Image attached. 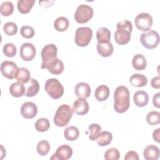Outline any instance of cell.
Wrapping results in <instances>:
<instances>
[{
    "instance_id": "1",
    "label": "cell",
    "mask_w": 160,
    "mask_h": 160,
    "mask_svg": "<svg viewBox=\"0 0 160 160\" xmlns=\"http://www.w3.org/2000/svg\"><path fill=\"white\" fill-rule=\"evenodd\" d=\"M114 109L118 113L126 112L130 105V92L128 88L119 86L114 92Z\"/></svg>"
},
{
    "instance_id": "2",
    "label": "cell",
    "mask_w": 160,
    "mask_h": 160,
    "mask_svg": "<svg viewBox=\"0 0 160 160\" xmlns=\"http://www.w3.org/2000/svg\"><path fill=\"white\" fill-rule=\"evenodd\" d=\"M116 31L114 32V40L119 45L127 44L131 39V33L132 26L131 21L124 19L119 21L116 25Z\"/></svg>"
},
{
    "instance_id": "3",
    "label": "cell",
    "mask_w": 160,
    "mask_h": 160,
    "mask_svg": "<svg viewBox=\"0 0 160 160\" xmlns=\"http://www.w3.org/2000/svg\"><path fill=\"white\" fill-rule=\"evenodd\" d=\"M72 114L73 110L68 104H61L58 108L54 116V123L58 127H64L69 123Z\"/></svg>"
},
{
    "instance_id": "4",
    "label": "cell",
    "mask_w": 160,
    "mask_h": 160,
    "mask_svg": "<svg viewBox=\"0 0 160 160\" xmlns=\"http://www.w3.org/2000/svg\"><path fill=\"white\" fill-rule=\"evenodd\" d=\"M46 92L49 96L54 99L62 97L64 89L61 83L56 78H50L46 81L44 85Z\"/></svg>"
},
{
    "instance_id": "5",
    "label": "cell",
    "mask_w": 160,
    "mask_h": 160,
    "mask_svg": "<svg viewBox=\"0 0 160 160\" xmlns=\"http://www.w3.org/2000/svg\"><path fill=\"white\" fill-rule=\"evenodd\" d=\"M58 48L54 44H49L42 49L41 56L42 58L41 69H46L47 66L57 59Z\"/></svg>"
},
{
    "instance_id": "6",
    "label": "cell",
    "mask_w": 160,
    "mask_h": 160,
    "mask_svg": "<svg viewBox=\"0 0 160 160\" xmlns=\"http://www.w3.org/2000/svg\"><path fill=\"white\" fill-rule=\"evenodd\" d=\"M140 41L144 48L148 49H154L159 43V34L154 30L143 32L140 36Z\"/></svg>"
},
{
    "instance_id": "7",
    "label": "cell",
    "mask_w": 160,
    "mask_h": 160,
    "mask_svg": "<svg viewBox=\"0 0 160 160\" xmlns=\"http://www.w3.org/2000/svg\"><path fill=\"white\" fill-rule=\"evenodd\" d=\"M92 37V31L88 27L78 28L75 33V42L80 47L88 46Z\"/></svg>"
},
{
    "instance_id": "8",
    "label": "cell",
    "mask_w": 160,
    "mask_h": 160,
    "mask_svg": "<svg viewBox=\"0 0 160 160\" xmlns=\"http://www.w3.org/2000/svg\"><path fill=\"white\" fill-rule=\"evenodd\" d=\"M93 16V9L87 4H82L78 6L74 13L75 21L81 24L89 21Z\"/></svg>"
},
{
    "instance_id": "9",
    "label": "cell",
    "mask_w": 160,
    "mask_h": 160,
    "mask_svg": "<svg viewBox=\"0 0 160 160\" xmlns=\"http://www.w3.org/2000/svg\"><path fill=\"white\" fill-rule=\"evenodd\" d=\"M136 28L142 31H148L150 30L152 25V18L147 12H141L138 14L134 20Z\"/></svg>"
},
{
    "instance_id": "10",
    "label": "cell",
    "mask_w": 160,
    "mask_h": 160,
    "mask_svg": "<svg viewBox=\"0 0 160 160\" xmlns=\"http://www.w3.org/2000/svg\"><path fill=\"white\" fill-rule=\"evenodd\" d=\"M18 69V66L13 61H4L1 64V74L4 77L9 79L15 78Z\"/></svg>"
},
{
    "instance_id": "11",
    "label": "cell",
    "mask_w": 160,
    "mask_h": 160,
    "mask_svg": "<svg viewBox=\"0 0 160 160\" xmlns=\"http://www.w3.org/2000/svg\"><path fill=\"white\" fill-rule=\"evenodd\" d=\"M72 155V148L68 144H62L58 147L55 153L52 154L50 159L51 160H68Z\"/></svg>"
},
{
    "instance_id": "12",
    "label": "cell",
    "mask_w": 160,
    "mask_h": 160,
    "mask_svg": "<svg viewBox=\"0 0 160 160\" xmlns=\"http://www.w3.org/2000/svg\"><path fill=\"white\" fill-rule=\"evenodd\" d=\"M36 54V48L31 42L23 43L20 48V56L25 61H32Z\"/></svg>"
},
{
    "instance_id": "13",
    "label": "cell",
    "mask_w": 160,
    "mask_h": 160,
    "mask_svg": "<svg viewBox=\"0 0 160 160\" xmlns=\"http://www.w3.org/2000/svg\"><path fill=\"white\" fill-rule=\"evenodd\" d=\"M38 112L36 105L31 101H27L22 104L21 108V114L26 119L34 118Z\"/></svg>"
},
{
    "instance_id": "14",
    "label": "cell",
    "mask_w": 160,
    "mask_h": 160,
    "mask_svg": "<svg viewBox=\"0 0 160 160\" xmlns=\"http://www.w3.org/2000/svg\"><path fill=\"white\" fill-rule=\"evenodd\" d=\"M72 110L78 115H84L89 111V104L86 99L79 98L73 102Z\"/></svg>"
},
{
    "instance_id": "15",
    "label": "cell",
    "mask_w": 160,
    "mask_h": 160,
    "mask_svg": "<svg viewBox=\"0 0 160 160\" xmlns=\"http://www.w3.org/2000/svg\"><path fill=\"white\" fill-rule=\"evenodd\" d=\"M90 86L85 82H78L74 88V92L77 97L86 99L91 94Z\"/></svg>"
},
{
    "instance_id": "16",
    "label": "cell",
    "mask_w": 160,
    "mask_h": 160,
    "mask_svg": "<svg viewBox=\"0 0 160 160\" xmlns=\"http://www.w3.org/2000/svg\"><path fill=\"white\" fill-rule=\"evenodd\" d=\"M143 156L146 160H157L159 158V149L155 145H148L144 149Z\"/></svg>"
},
{
    "instance_id": "17",
    "label": "cell",
    "mask_w": 160,
    "mask_h": 160,
    "mask_svg": "<svg viewBox=\"0 0 160 160\" xmlns=\"http://www.w3.org/2000/svg\"><path fill=\"white\" fill-rule=\"evenodd\" d=\"M133 100L138 107H144L149 101L148 94L144 91H138L134 94Z\"/></svg>"
},
{
    "instance_id": "18",
    "label": "cell",
    "mask_w": 160,
    "mask_h": 160,
    "mask_svg": "<svg viewBox=\"0 0 160 160\" xmlns=\"http://www.w3.org/2000/svg\"><path fill=\"white\" fill-rule=\"evenodd\" d=\"M25 96L27 97H33L38 94L39 90V84L35 79H31L25 86Z\"/></svg>"
},
{
    "instance_id": "19",
    "label": "cell",
    "mask_w": 160,
    "mask_h": 160,
    "mask_svg": "<svg viewBox=\"0 0 160 160\" xmlns=\"http://www.w3.org/2000/svg\"><path fill=\"white\" fill-rule=\"evenodd\" d=\"M96 49L98 53L102 57H109L112 55L114 51V48L111 41L105 43L98 42Z\"/></svg>"
},
{
    "instance_id": "20",
    "label": "cell",
    "mask_w": 160,
    "mask_h": 160,
    "mask_svg": "<svg viewBox=\"0 0 160 160\" xmlns=\"http://www.w3.org/2000/svg\"><path fill=\"white\" fill-rule=\"evenodd\" d=\"M110 90L108 86L102 84L98 86L95 90L94 96L98 101H104L106 100L109 96Z\"/></svg>"
},
{
    "instance_id": "21",
    "label": "cell",
    "mask_w": 160,
    "mask_h": 160,
    "mask_svg": "<svg viewBox=\"0 0 160 160\" xmlns=\"http://www.w3.org/2000/svg\"><path fill=\"white\" fill-rule=\"evenodd\" d=\"M64 66L62 61L59 59H56L53 62L50 63L46 68L49 72L52 74L58 75L62 72Z\"/></svg>"
},
{
    "instance_id": "22",
    "label": "cell",
    "mask_w": 160,
    "mask_h": 160,
    "mask_svg": "<svg viewBox=\"0 0 160 160\" xmlns=\"http://www.w3.org/2000/svg\"><path fill=\"white\" fill-rule=\"evenodd\" d=\"M26 88L21 82H17L11 84L9 87V92L11 96L15 98H20L25 94Z\"/></svg>"
},
{
    "instance_id": "23",
    "label": "cell",
    "mask_w": 160,
    "mask_h": 160,
    "mask_svg": "<svg viewBox=\"0 0 160 160\" xmlns=\"http://www.w3.org/2000/svg\"><path fill=\"white\" fill-rule=\"evenodd\" d=\"M133 68L138 71H141L146 68L147 61L145 57L141 54H136L132 60Z\"/></svg>"
},
{
    "instance_id": "24",
    "label": "cell",
    "mask_w": 160,
    "mask_h": 160,
    "mask_svg": "<svg viewBox=\"0 0 160 160\" xmlns=\"http://www.w3.org/2000/svg\"><path fill=\"white\" fill-rule=\"evenodd\" d=\"M129 82L134 87H143L148 83L147 78L141 74H134L129 78Z\"/></svg>"
},
{
    "instance_id": "25",
    "label": "cell",
    "mask_w": 160,
    "mask_h": 160,
    "mask_svg": "<svg viewBox=\"0 0 160 160\" xmlns=\"http://www.w3.org/2000/svg\"><path fill=\"white\" fill-rule=\"evenodd\" d=\"M96 39L99 43L110 42L111 32L107 28H101L96 32Z\"/></svg>"
},
{
    "instance_id": "26",
    "label": "cell",
    "mask_w": 160,
    "mask_h": 160,
    "mask_svg": "<svg viewBox=\"0 0 160 160\" xmlns=\"http://www.w3.org/2000/svg\"><path fill=\"white\" fill-rule=\"evenodd\" d=\"M112 139V135L111 132L108 131H104L100 132L97 139L96 142L100 146H106L109 144Z\"/></svg>"
},
{
    "instance_id": "27",
    "label": "cell",
    "mask_w": 160,
    "mask_h": 160,
    "mask_svg": "<svg viewBox=\"0 0 160 160\" xmlns=\"http://www.w3.org/2000/svg\"><path fill=\"white\" fill-rule=\"evenodd\" d=\"M35 3V0H19L17 2L18 11L22 14L28 13Z\"/></svg>"
},
{
    "instance_id": "28",
    "label": "cell",
    "mask_w": 160,
    "mask_h": 160,
    "mask_svg": "<svg viewBox=\"0 0 160 160\" xmlns=\"http://www.w3.org/2000/svg\"><path fill=\"white\" fill-rule=\"evenodd\" d=\"M31 74L29 71L24 67L18 69V72L16 75L15 78L18 82L22 84H26L31 79Z\"/></svg>"
},
{
    "instance_id": "29",
    "label": "cell",
    "mask_w": 160,
    "mask_h": 160,
    "mask_svg": "<svg viewBox=\"0 0 160 160\" xmlns=\"http://www.w3.org/2000/svg\"><path fill=\"white\" fill-rule=\"evenodd\" d=\"M64 136L65 138L70 141L76 140L79 136V131L78 128L71 126L67 127L64 130Z\"/></svg>"
},
{
    "instance_id": "30",
    "label": "cell",
    "mask_w": 160,
    "mask_h": 160,
    "mask_svg": "<svg viewBox=\"0 0 160 160\" xmlns=\"http://www.w3.org/2000/svg\"><path fill=\"white\" fill-rule=\"evenodd\" d=\"M69 20L64 16H60L56 19L54 22V28L58 31L63 32L69 27Z\"/></svg>"
},
{
    "instance_id": "31",
    "label": "cell",
    "mask_w": 160,
    "mask_h": 160,
    "mask_svg": "<svg viewBox=\"0 0 160 160\" xmlns=\"http://www.w3.org/2000/svg\"><path fill=\"white\" fill-rule=\"evenodd\" d=\"M34 127L39 132H45L50 128V123L47 118H42L38 119L35 122Z\"/></svg>"
},
{
    "instance_id": "32",
    "label": "cell",
    "mask_w": 160,
    "mask_h": 160,
    "mask_svg": "<svg viewBox=\"0 0 160 160\" xmlns=\"http://www.w3.org/2000/svg\"><path fill=\"white\" fill-rule=\"evenodd\" d=\"M146 119L147 122L151 126L158 124L160 122V113L158 111H152L147 114Z\"/></svg>"
},
{
    "instance_id": "33",
    "label": "cell",
    "mask_w": 160,
    "mask_h": 160,
    "mask_svg": "<svg viewBox=\"0 0 160 160\" xmlns=\"http://www.w3.org/2000/svg\"><path fill=\"white\" fill-rule=\"evenodd\" d=\"M14 11V5L11 1H4L0 6V12L4 16H10Z\"/></svg>"
},
{
    "instance_id": "34",
    "label": "cell",
    "mask_w": 160,
    "mask_h": 160,
    "mask_svg": "<svg viewBox=\"0 0 160 160\" xmlns=\"http://www.w3.org/2000/svg\"><path fill=\"white\" fill-rule=\"evenodd\" d=\"M36 149L38 154L43 156L49 152L50 150V144L48 141L46 140H41L38 142Z\"/></svg>"
},
{
    "instance_id": "35",
    "label": "cell",
    "mask_w": 160,
    "mask_h": 160,
    "mask_svg": "<svg viewBox=\"0 0 160 160\" xmlns=\"http://www.w3.org/2000/svg\"><path fill=\"white\" fill-rule=\"evenodd\" d=\"M88 129L89 131V138L91 141H96L101 130L100 125H99L98 124L93 123L89 126Z\"/></svg>"
},
{
    "instance_id": "36",
    "label": "cell",
    "mask_w": 160,
    "mask_h": 160,
    "mask_svg": "<svg viewBox=\"0 0 160 160\" xmlns=\"http://www.w3.org/2000/svg\"><path fill=\"white\" fill-rule=\"evenodd\" d=\"M4 33L8 36H13L18 32V26L13 22H7L3 26Z\"/></svg>"
},
{
    "instance_id": "37",
    "label": "cell",
    "mask_w": 160,
    "mask_h": 160,
    "mask_svg": "<svg viewBox=\"0 0 160 160\" xmlns=\"http://www.w3.org/2000/svg\"><path fill=\"white\" fill-rule=\"evenodd\" d=\"M120 158V152L116 148H112L108 149L104 153L106 160H118Z\"/></svg>"
},
{
    "instance_id": "38",
    "label": "cell",
    "mask_w": 160,
    "mask_h": 160,
    "mask_svg": "<svg viewBox=\"0 0 160 160\" xmlns=\"http://www.w3.org/2000/svg\"><path fill=\"white\" fill-rule=\"evenodd\" d=\"M2 51L7 57H13L16 55L17 49L16 46L12 43H6L4 45Z\"/></svg>"
},
{
    "instance_id": "39",
    "label": "cell",
    "mask_w": 160,
    "mask_h": 160,
    "mask_svg": "<svg viewBox=\"0 0 160 160\" xmlns=\"http://www.w3.org/2000/svg\"><path fill=\"white\" fill-rule=\"evenodd\" d=\"M20 33L23 38L30 39L34 36V30L32 27L29 26H23L21 28Z\"/></svg>"
},
{
    "instance_id": "40",
    "label": "cell",
    "mask_w": 160,
    "mask_h": 160,
    "mask_svg": "<svg viewBox=\"0 0 160 160\" xmlns=\"http://www.w3.org/2000/svg\"><path fill=\"white\" fill-rule=\"evenodd\" d=\"M124 159L125 160H131V159L139 160V158L138 154L136 152L134 151H129L126 154Z\"/></svg>"
},
{
    "instance_id": "41",
    "label": "cell",
    "mask_w": 160,
    "mask_h": 160,
    "mask_svg": "<svg viewBox=\"0 0 160 160\" xmlns=\"http://www.w3.org/2000/svg\"><path fill=\"white\" fill-rule=\"evenodd\" d=\"M160 77L159 76L154 77L151 81V86L154 89H159L160 88Z\"/></svg>"
},
{
    "instance_id": "42",
    "label": "cell",
    "mask_w": 160,
    "mask_h": 160,
    "mask_svg": "<svg viewBox=\"0 0 160 160\" xmlns=\"http://www.w3.org/2000/svg\"><path fill=\"white\" fill-rule=\"evenodd\" d=\"M152 104L157 108H160V92L155 94L152 98Z\"/></svg>"
},
{
    "instance_id": "43",
    "label": "cell",
    "mask_w": 160,
    "mask_h": 160,
    "mask_svg": "<svg viewBox=\"0 0 160 160\" xmlns=\"http://www.w3.org/2000/svg\"><path fill=\"white\" fill-rule=\"evenodd\" d=\"M159 131H160V129L158 128V129H155L152 132V138H153L154 140L156 141L158 143L160 142V141H159L160 140L159 139V134H160Z\"/></svg>"
},
{
    "instance_id": "44",
    "label": "cell",
    "mask_w": 160,
    "mask_h": 160,
    "mask_svg": "<svg viewBox=\"0 0 160 160\" xmlns=\"http://www.w3.org/2000/svg\"><path fill=\"white\" fill-rule=\"evenodd\" d=\"M1 155H2V156L1 157V159H2L4 158V156H6V151L4 150V149L2 145H1Z\"/></svg>"
}]
</instances>
